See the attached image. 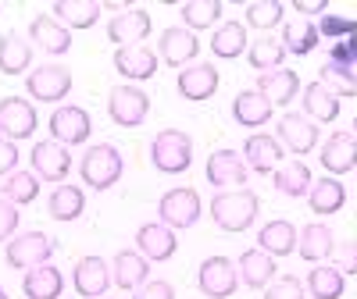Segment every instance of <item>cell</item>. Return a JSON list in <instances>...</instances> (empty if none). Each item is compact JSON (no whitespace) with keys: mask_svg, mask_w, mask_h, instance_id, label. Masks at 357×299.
I'll list each match as a JSON object with an SVG mask.
<instances>
[{"mask_svg":"<svg viewBox=\"0 0 357 299\" xmlns=\"http://www.w3.org/2000/svg\"><path fill=\"white\" fill-rule=\"evenodd\" d=\"M318 161L333 178L357 171V139L350 132H333L329 139L321 143V157Z\"/></svg>","mask_w":357,"mask_h":299,"instance_id":"19","label":"cell"},{"mask_svg":"<svg viewBox=\"0 0 357 299\" xmlns=\"http://www.w3.org/2000/svg\"><path fill=\"white\" fill-rule=\"evenodd\" d=\"M47 211H50V218L54 221H79L82 218V211H86V193L79 189V186H54V193L47 196Z\"/></svg>","mask_w":357,"mask_h":299,"instance_id":"35","label":"cell"},{"mask_svg":"<svg viewBox=\"0 0 357 299\" xmlns=\"http://www.w3.org/2000/svg\"><path fill=\"white\" fill-rule=\"evenodd\" d=\"M22 292H25V299H57L65 292V275L57 271L54 264L33 267V271H25V278H22Z\"/></svg>","mask_w":357,"mask_h":299,"instance_id":"30","label":"cell"},{"mask_svg":"<svg viewBox=\"0 0 357 299\" xmlns=\"http://www.w3.org/2000/svg\"><path fill=\"white\" fill-rule=\"evenodd\" d=\"M18 161H22L18 146H15L11 139H4V136H0V178H8L11 171H18Z\"/></svg>","mask_w":357,"mask_h":299,"instance_id":"50","label":"cell"},{"mask_svg":"<svg viewBox=\"0 0 357 299\" xmlns=\"http://www.w3.org/2000/svg\"><path fill=\"white\" fill-rule=\"evenodd\" d=\"M0 196H4L8 203H15V207L33 203L40 196V178L33 171H11L4 178V186H0Z\"/></svg>","mask_w":357,"mask_h":299,"instance_id":"40","label":"cell"},{"mask_svg":"<svg viewBox=\"0 0 357 299\" xmlns=\"http://www.w3.org/2000/svg\"><path fill=\"white\" fill-rule=\"evenodd\" d=\"M311 168L304 164V161H282L275 171H272V186H275V193H282V196H289V200H301V196H307V189H311Z\"/></svg>","mask_w":357,"mask_h":299,"instance_id":"29","label":"cell"},{"mask_svg":"<svg viewBox=\"0 0 357 299\" xmlns=\"http://www.w3.org/2000/svg\"><path fill=\"white\" fill-rule=\"evenodd\" d=\"M333 250H336V235L325 221H311V225L301 228V235H296V253L307 264H325L333 257Z\"/></svg>","mask_w":357,"mask_h":299,"instance_id":"22","label":"cell"},{"mask_svg":"<svg viewBox=\"0 0 357 299\" xmlns=\"http://www.w3.org/2000/svg\"><path fill=\"white\" fill-rule=\"evenodd\" d=\"M236 271H240V285L247 289H268L275 278H279V267H275V257H268L264 250H243L240 260H236Z\"/></svg>","mask_w":357,"mask_h":299,"instance_id":"20","label":"cell"},{"mask_svg":"<svg viewBox=\"0 0 357 299\" xmlns=\"http://www.w3.org/2000/svg\"><path fill=\"white\" fill-rule=\"evenodd\" d=\"M132 299H175V289H172V282H165V278H151V282H143V285L132 292Z\"/></svg>","mask_w":357,"mask_h":299,"instance_id":"49","label":"cell"},{"mask_svg":"<svg viewBox=\"0 0 357 299\" xmlns=\"http://www.w3.org/2000/svg\"><path fill=\"white\" fill-rule=\"evenodd\" d=\"M107 114L118 129H139L151 114V97L139 86H114L107 93Z\"/></svg>","mask_w":357,"mask_h":299,"instance_id":"5","label":"cell"},{"mask_svg":"<svg viewBox=\"0 0 357 299\" xmlns=\"http://www.w3.org/2000/svg\"><path fill=\"white\" fill-rule=\"evenodd\" d=\"M151 161L161 175H183L193 164V139L183 129H165L151 143Z\"/></svg>","mask_w":357,"mask_h":299,"instance_id":"3","label":"cell"},{"mask_svg":"<svg viewBox=\"0 0 357 299\" xmlns=\"http://www.w3.org/2000/svg\"><path fill=\"white\" fill-rule=\"evenodd\" d=\"M111 278H114L118 289L136 292L143 282H151V260L139 257L136 250H118L114 260H111Z\"/></svg>","mask_w":357,"mask_h":299,"instance_id":"24","label":"cell"},{"mask_svg":"<svg viewBox=\"0 0 357 299\" xmlns=\"http://www.w3.org/2000/svg\"><path fill=\"white\" fill-rule=\"evenodd\" d=\"M0 299H11V296H8V292H4V289H0Z\"/></svg>","mask_w":357,"mask_h":299,"instance_id":"53","label":"cell"},{"mask_svg":"<svg viewBox=\"0 0 357 299\" xmlns=\"http://www.w3.org/2000/svg\"><path fill=\"white\" fill-rule=\"evenodd\" d=\"M296 235H301V228H293L282 218L264 221L257 228V250H264L268 257H289L296 250Z\"/></svg>","mask_w":357,"mask_h":299,"instance_id":"27","label":"cell"},{"mask_svg":"<svg viewBox=\"0 0 357 299\" xmlns=\"http://www.w3.org/2000/svg\"><path fill=\"white\" fill-rule=\"evenodd\" d=\"M350 136L357 139V114H354V125H350Z\"/></svg>","mask_w":357,"mask_h":299,"instance_id":"52","label":"cell"},{"mask_svg":"<svg viewBox=\"0 0 357 299\" xmlns=\"http://www.w3.org/2000/svg\"><path fill=\"white\" fill-rule=\"evenodd\" d=\"M282 47L286 54H296V57H307L314 47H318V25L311 18H293L282 25Z\"/></svg>","mask_w":357,"mask_h":299,"instance_id":"38","label":"cell"},{"mask_svg":"<svg viewBox=\"0 0 357 299\" xmlns=\"http://www.w3.org/2000/svg\"><path fill=\"white\" fill-rule=\"evenodd\" d=\"M50 139L54 143H61V146H82L89 136H93V118H89L86 107L79 104H65V107H57L50 114Z\"/></svg>","mask_w":357,"mask_h":299,"instance_id":"8","label":"cell"},{"mask_svg":"<svg viewBox=\"0 0 357 299\" xmlns=\"http://www.w3.org/2000/svg\"><path fill=\"white\" fill-rule=\"evenodd\" d=\"M197 54H200V43H197V36L190 33V29L172 25V29H165L161 40H158V57H161L165 65L178 68V72L190 68L197 61Z\"/></svg>","mask_w":357,"mask_h":299,"instance_id":"17","label":"cell"},{"mask_svg":"<svg viewBox=\"0 0 357 299\" xmlns=\"http://www.w3.org/2000/svg\"><path fill=\"white\" fill-rule=\"evenodd\" d=\"M25 93L36 104H57L72 93V72L61 65H40L25 75Z\"/></svg>","mask_w":357,"mask_h":299,"instance_id":"9","label":"cell"},{"mask_svg":"<svg viewBox=\"0 0 357 299\" xmlns=\"http://www.w3.org/2000/svg\"><path fill=\"white\" fill-rule=\"evenodd\" d=\"M33 65V43H25L22 33L0 36V72L4 75H22Z\"/></svg>","mask_w":357,"mask_h":299,"instance_id":"37","label":"cell"},{"mask_svg":"<svg viewBox=\"0 0 357 299\" xmlns=\"http://www.w3.org/2000/svg\"><path fill=\"white\" fill-rule=\"evenodd\" d=\"M36 107L22 100V97H4L0 100V136L18 143V139H33L36 136Z\"/></svg>","mask_w":357,"mask_h":299,"instance_id":"12","label":"cell"},{"mask_svg":"<svg viewBox=\"0 0 357 299\" xmlns=\"http://www.w3.org/2000/svg\"><path fill=\"white\" fill-rule=\"evenodd\" d=\"M232 118H236V125H243V129H261L272 122V104H268L257 89H243V93H236L232 100Z\"/></svg>","mask_w":357,"mask_h":299,"instance_id":"28","label":"cell"},{"mask_svg":"<svg viewBox=\"0 0 357 299\" xmlns=\"http://www.w3.org/2000/svg\"><path fill=\"white\" fill-rule=\"evenodd\" d=\"M100 11H104V4H97V0H57L50 15L72 33V29H93Z\"/></svg>","mask_w":357,"mask_h":299,"instance_id":"33","label":"cell"},{"mask_svg":"<svg viewBox=\"0 0 357 299\" xmlns=\"http://www.w3.org/2000/svg\"><path fill=\"white\" fill-rule=\"evenodd\" d=\"M282 15H286V8L279 0H250L247 4V25L261 29L264 36H268V29H275L282 22Z\"/></svg>","mask_w":357,"mask_h":299,"instance_id":"43","label":"cell"},{"mask_svg":"<svg viewBox=\"0 0 357 299\" xmlns=\"http://www.w3.org/2000/svg\"><path fill=\"white\" fill-rule=\"evenodd\" d=\"M54 239L47 232H22L15 235L11 243H8V267H15V271H33V267H43L50 264L54 257Z\"/></svg>","mask_w":357,"mask_h":299,"instance_id":"6","label":"cell"},{"mask_svg":"<svg viewBox=\"0 0 357 299\" xmlns=\"http://www.w3.org/2000/svg\"><path fill=\"white\" fill-rule=\"evenodd\" d=\"M282 157H286V150L279 146L275 136H268V132H254V136L243 143V161H247V168L257 171V175H272V171L282 164Z\"/></svg>","mask_w":357,"mask_h":299,"instance_id":"21","label":"cell"},{"mask_svg":"<svg viewBox=\"0 0 357 299\" xmlns=\"http://www.w3.org/2000/svg\"><path fill=\"white\" fill-rule=\"evenodd\" d=\"M178 15H183L190 33L193 29H211L222 18V4L218 0H183V4H178Z\"/></svg>","mask_w":357,"mask_h":299,"instance_id":"41","label":"cell"},{"mask_svg":"<svg viewBox=\"0 0 357 299\" xmlns=\"http://www.w3.org/2000/svg\"><path fill=\"white\" fill-rule=\"evenodd\" d=\"M314 25H318V40H329V43L357 36V18H350V15H321V22H314Z\"/></svg>","mask_w":357,"mask_h":299,"instance_id":"44","label":"cell"},{"mask_svg":"<svg viewBox=\"0 0 357 299\" xmlns=\"http://www.w3.org/2000/svg\"><path fill=\"white\" fill-rule=\"evenodd\" d=\"M250 40H247V25L240 22H222L211 36V54L222 57V61H236L240 54H247Z\"/></svg>","mask_w":357,"mask_h":299,"instance_id":"36","label":"cell"},{"mask_svg":"<svg viewBox=\"0 0 357 299\" xmlns=\"http://www.w3.org/2000/svg\"><path fill=\"white\" fill-rule=\"evenodd\" d=\"M204 214V203H200V193L190 189V186H178V189H168L161 200H158V221L168 225L172 232H186L200 221Z\"/></svg>","mask_w":357,"mask_h":299,"instance_id":"4","label":"cell"},{"mask_svg":"<svg viewBox=\"0 0 357 299\" xmlns=\"http://www.w3.org/2000/svg\"><path fill=\"white\" fill-rule=\"evenodd\" d=\"M218 86H222V75H218L215 65H207V61L183 68V72H178V79H175L178 97H183V100H193V104L211 100V97L218 93Z\"/></svg>","mask_w":357,"mask_h":299,"instance_id":"14","label":"cell"},{"mask_svg":"<svg viewBox=\"0 0 357 299\" xmlns=\"http://www.w3.org/2000/svg\"><path fill=\"white\" fill-rule=\"evenodd\" d=\"M158 65H161V57L139 43V47H122V50H114V68L122 72L126 79L132 82H146V79H154L158 75Z\"/></svg>","mask_w":357,"mask_h":299,"instance_id":"23","label":"cell"},{"mask_svg":"<svg viewBox=\"0 0 357 299\" xmlns=\"http://www.w3.org/2000/svg\"><path fill=\"white\" fill-rule=\"evenodd\" d=\"M114 285L111 278V264L104 257H82L75 267H72V289L82 296V299H104V292Z\"/></svg>","mask_w":357,"mask_h":299,"instance_id":"13","label":"cell"},{"mask_svg":"<svg viewBox=\"0 0 357 299\" xmlns=\"http://www.w3.org/2000/svg\"><path fill=\"white\" fill-rule=\"evenodd\" d=\"M325 0H293V11L296 15H325Z\"/></svg>","mask_w":357,"mask_h":299,"instance_id":"51","label":"cell"},{"mask_svg":"<svg viewBox=\"0 0 357 299\" xmlns=\"http://www.w3.org/2000/svg\"><path fill=\"white\" fill-rule=\"evenodd\" d=\"M247 61H250V68L261 75V72H275V68H282V61H286V47H282V40H275V36H261L257 43H250L247 47Z\"/></svg>","mask_w":357,"mask_h":299,"instance_id":"39","label":"cell"},{"mask_svg":"<svg viewBox=\"0 0 357 299\" xmlns=\"http://www.w3.org/2000/svg\"><path fill=\"white\" fill-rule=\"evenodd\" d=\"M301 93H304V118H311V122H336L340 118V97L325 82H307Z\"/></svg>","mask_w":357,"mask_h":299,"instance_id":"31","label":"cell"},{"mask_svg":"<svg viewBox=\"0 0 357 299\" xmlns=\"http://www.w3.org/2000/svg\"><path fill=\"white\" fill-rule=\"evenodd\" d=\"M307 203H311V214H336L347 203V186L340 182V178L325 175V178H318V182H311Z\"/></svg>","mask_w":357,"mask_h":299,"instance_id":"34","label":"cell"},{"mask_svg":"<svg viewBox=\"0 0 357 299\" xmlns=\"http://www.w3.org/2000/svg\"><path fill=\"white\" fill-rule=\"evenodd\" d=\"M175 250H178V243H175V232L168 225H161V221L139 225V232H136V253L139 257H146L151 264H165L175 257Z\"/></svg>","mask_w":357,"mask_h":299,"instance_id":"18","label":"cell"},{"mask_svg":"<svg viewBox=\"0 0 357 299\" xmlns=\"http://www.w3.org/2000/svg\"><path fill=\"white\" fill-rule=\"evenodd\" d=\"M29 40H33L36 47H43L47 54H68L72 50V33L57 22L54 15H40L33 18V25H29Z\"/></svg>","mask_w":357,"mask_h":299,"instance_id":"26","label":"cell"},{"mask_svg":"<svg viewBox=\"0 0 357 299\" xmlns=\"http://www.w3.org/2000/svg\"><path fill=\"white\" fill-rule=\"evenodd\" d=\"M275 139H279L282 150H289L293 157H304V154H311V150L318 146V129L304 114H282L279 129H275Z\"/></svg>","mask_w":357,"mask_h":299,"instance_id":"15","label":"cell"},{"mask_svg":"<svg viewBox=\"0 0 357 299\" xmlns=\"http://www.w3.org/2000/svg\"><path fill=\"white\" fill-rule=\"evenodd\" d=\"M207 211H211V221L222 232H247L261 214V200L254 189H222L215 193Z\"/></svg>","mask_w":357,"mask_h":299,"instance_id":"1","label":"cell"},{"mask_svg":"<svg viewBox=\"0 0 357 299\" xmlns=\"http://www.w3.org/2000/svg\"><path fill=\"white\" fill-rule=\"evenodd\" d=\"M304 292L307 289H304V282L296 275H279L272 285L264 289V299H307Z\"/></svg>","mask_w":357,"mask_h":299,"instance_id":"45","label":"cell"},{"mask_svg":"<svg viewBox=\"0 0 357 299\" xmlns=\"http://www.w3.org/2000/svg\"><path fill=\"white\" fill-rule=\"evenodd\" d=\"M304 289L311 292V299H343V292H347V275L325 260V264H314V271H307Z\"/></svg>","mask_w":357,"mask_h":299,"instance_id":"32","label":"cell"},{"mask_svg":"<svg viewBox=\"0 0 357 299\" xmlns=\"http://www.w3.org/2000/svg\"><path fill=\"white\" fill-rule=\"evenodd\" d=\"M79 175H82V186H89L93 193L111 189L118 178L126 175L122 150L111 146V143H93V146L82 154V161H79Z\"/></svg>","mask_w":357,"mask_h":299,"instance_id":"2","label":"cell"},{"mask_svg":"<svg viewBox=\"0 0 357 299\" xmlns=\"http://www.w3.org/2000/svg\"><path fill=\"white\" fill-rule=\"evenodd\" d=\"M151 11H143V8H126L122 15H114L107 22V40L118 43V50L122 47H139L146 36H151Z\"/></svg>","mask_w":357,"mask_h":299,"instance_id":"16","label":"cell"},{"mask_svg":"<svg viewBox=\"0 0 357 299\" xmlns=\"http://www.w3.org/2000/svg\"><path fill=\"white\" fill-rule=\"evenodd\" d=\"M325 61H336V65H347V68H357V36L350 40H340L329 47V57Z\"/></svg>","mask_w":357,"mask_h":299,"instance_id":"48","label":"cell"},{"mask_svg":"<svg viewBox=\"0 0 357 299\" xmlns=\"http://www.w3.org/2000/svg\"><path fill=\"white\" fill-rule=\"evenodd\" d=\"M18 221H22L18 207H15V203H8L4 196H0V243H11L15 232H18Z\"/></svg>","mask_w":357,"mask_h":299,"instance_id":"46","label":"cell"},{"mask_svg":"<svg viewBox=\"0 0 357 299\" xmlns=\"http://www.w3.org/2000/svg\"><path fill=\"white\" fill-rule=\"evenodd\" d=\"M257 93L272 104V107H286V104H293L296 93H301V75L289 72V68L261 72V75H257Z\"/></svg>","mask_w":357,"mask_h":299,"instance_id":"25","label":"cell"},{"mask_svg":"<svg viewBox=\"0 0 357 299\" xmlns=\"http://www.w3.org/2000/svg\"><path fill=\"white\" fill-rule=\"evenodd\" d=\"M29 164H33V175L40 178V182H68L72 154H68V146L54 143V139H43V143L33 146Z\"/></svg>","mask_w":357,"mask_h":299,"instance_id":"10","label":"cell"},{"mask_svg":"<svg viewBox=\"0 0 357 299\" xmlns=\"http://www.w3.org/2000/svg\"><path fill=\"white\" fill-rule=\"evenodd\" d=\"M318 82L329 86L340 100H343V97H350V100L357 97V68H347V65H336V61H325Z\"/></svg>","mask_w":357,"mask_h":299,"instance_id":"42","label":"cell"},{"mask_svg":"<svg viewBox=\"0 0 357 299\" xmlns=\"http://www.w3.org/2000/svg\"><path fill=\"white\" fill-rule=\"evenodd\" d=\"M247 161L243 154H236V150H215L211 157H207V182H211L218 193L222 189H247Z\"/></svg>","mask_w":357,"mask_h":299,"instance_id":"11","label":"cell"},{"mask_svg":"<svg viewBox=\"0 0 357 299\" xmlns=\"http://www.w3.org/2000/svg\"><path fill=\"white\" fill-rule=\"evenodd\" d=\"M329 264L340 267L343 275H357V243H336Z\"/></svg>","mask_w":357,"mask_h":299,"instance_id":"47","label":"cell"},{"mask_svg":"<svg viewBox=\"0 0 357 299\" xmlns=\"http://www.w3.org/2000/svg\"><path fill=\"white\" fill-rule=\"evenodd\" d=\"M197 289L207 299H232L240 289V271L229 257H207L197 267Z\"/></svg>","mask_w":357,"mask_h":299,"instance_id":"7","label":"cell"},{"mask_svg":"<svg viewBox=\"0 0 357 299\" xmlns=\"http://www.w3.org/2000/svg\"><path fill=\"white\" fill-rule=\"evenodd\" d=\"M0 11H4V4H0Z\"/></svg>","mask_w":357,"mask_h":299,"instance_id":"54","label":"cell"}]
</instances>
